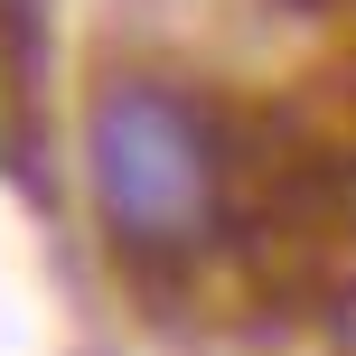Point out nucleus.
<instances>
[{"instance_id":"1","label":"nucleus","mask_w":356,"mask_h":356,"mask_svg":"<svg viewBox=\"0 0 356 356\" xmlns=\"http://www.w3.org/2000/svg\"><path fill=\"white\" fill-rule=\"evenodd\" d=\"M85 169L122 253H197L216 225V104L178 94L169 75H113L85 104Z\"/></svg>"},{"instance_id":"2","label":"nucleus","mask_w":356,"mask_h":356,"mask_svg":"<svg viewBox=\"0 0 356 356\" xmlns=\"http://www.w3.org/2000/svg\"><path fill=\"white\" fill-rule=\"evenodd\" d=\"M29 104L38 94L10 75V56H0V169H19V150H29Z\"/></svg>"}]
</instances>
